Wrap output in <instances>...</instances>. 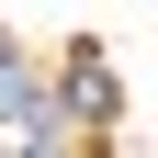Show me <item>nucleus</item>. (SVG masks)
<instances>
[{
    "instance_id": "f257e3e1",
    "label": "nucleus",
    "mask_w": 158,
    "mask_h": 158,
    "mask_svg": "<svg viewBox=\"0 0 158 158\" xmlns=\"http://www.w3.org/2000/svg\"><path fill=\"white\" fill-rule=\"evenodd\" d=\"M68 113H79V124H113V68H102L90 45L68 56Z\"/></svg>"
}]
</instances>
